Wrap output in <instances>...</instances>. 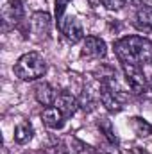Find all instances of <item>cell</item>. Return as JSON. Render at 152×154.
<instances>
[{"mask_svg":"<svg viewBox=\"0 0 152 154\" xmlns=\"http://www.w3.org/2000/svg\"><path fill=\"white\" fill-rule=\"evenodd\" d=\"M113 48L122 65L145 66L152 63V41L143 36H123L114 41Z\"/></svg>","mask_w":152,"mask_h":154,"instance_id":"obj_1","label":"cell"},{"mask_svg":"<svg viewBox=\"0 0 152 154\" xmlns=\"http://www.w3.org/2000/svg\"><path fill=\"white\" fill-rule=\"evenodd\" d=\"M100 91H99V99L102 102V106L109 111V113H120L123 109V104L129 100L127 91L118 84L114 74L100 77Z\"/></svg>","mask_w":152,"mask_h":154,"instance_id":"obj_2","label":"cell"},{"mask_svg":"<svg viewBox=\"0 0 152 154\" xmlns=\"http://www.w3.org/2000/svg\"><path fill=\"white\" fill-rule=\"evenodd\" d=\"M13 70L22 81H38L47 74V61L39 52H27L16 61Z\"/></svg>","mask_w":152,"mask_h":154,"instance_id":"obj_3","label":"cell"},{"mask_svg":"<svg viewBox=\"0 0 152 154\" xmlns=\"http://www.w3.org/2000/svg\"><path fill=\"white\" fill-rule=\"evenodd\" d=\"M122 70H123V75H125V82L129 84L131 91L136 93V95H141L147 91L149 88V81L143 74L141 66H134V65H122Z\"/></svg>","mask_w":152,"mask_h":154,"instance_id":"obj_4","label":"cell"},{"mask_svg":"<svg viewBox=\"0 0 152 154\" xmlns=\"http://www.w3.org/2000/svg\"><path fill=\"white\" fill-rule=\"evenodd\" d=\"M23 20V4L22 0H11L2 7V23L4 31L20 25Z\"/></svg>","mask_w":152,"mask_h":154,"instance_id":"obj_5","label":"cell"},{"mask_svg":"<svg viewBox=\"0 0 152 154\" xmlns=\"http://www.w3.org/2000/svg\"><path fill=\"white\" fill-rule=\"evenodd\" d=\"M108 54L106 41L99 36H86L82 39V48H81V57L86 59H102Z\"/></svg>","mask_w":152,"mask_h":154,"instance_id":"obj_6","label":"cell"},{"mask_svg":"<svg viewBox=\"0 0 152 154\" xmlns=\"http://www.w3.org/2000/svg\"><path fill=\"white\" fill-rule=\"evenodd\" d=\"M50 27H52V18H50V14L47 11H36L32 14V18H31V32H32L34 39L41 41V39L48 38Z\"/></svg>","mask_w":152,"mask_h":154,"instance_id":"obj_7","label":"cell"},{"mask_svg":"<svg viewBox=\"0 0 152 154\" xmlns=\"http://www.w3.org/2000/svg\"><path fill=\"white\" fill-rule=\"evenodd\" d=\"M57 27H59V31L63 32V36L66 38L68 43H77V41L84 39L82 25H81V22L77 20L75 16H65L63 22H61Z\"/></svg>","mask_w":152,"mask_h":154,"instance_id":"obj_8","label":"cell"},{"mask_svg":"<svg viewBox=\"0 0 152 154\" xmlns=\"http://www.w3.org/2000/svg\"><path fill=\"white\" fill-rule=\"evenodd\" d=\"M54 106L65 115V118H70V116H74L77 113V109L81 108V104H79V99L74 97L70 91H66V90H63V91H59L57 93V97H56V102H54Z\"/></svg>","mask_w":152,"mask_h":154,"instance_id":"obj_9","label":"cell"},{"mask_svg":"<svg viewBox=\"0 0 152 154\" xmlns=\"http://www.w3.org/2000/svg\"><path fill=\"white\" fill-rule=\"evenodd\" d=\"M41 120L48 129H63L65 125V115L56 108V106H47L41 113Z\"/></svg>","mask_w":152,"mask_h":154,"instance_id":"obj_10","label":"cell"},{"mask_svg":"<svg viewBox=\"0 0 152 154\" xmlns=\"http://www.w3.org/2000/svg\"><path fill=\"white\" fill-rule=\"evenodd\" d=\"M34 97H36V100H38L39 104H43V106H54L57 93L52 88V84L41 81V82H38L34 86Z\"/></svg>","mask_w":152,"mask_h":154,"instance_id":"obj_11","label":"cell"},{"mask_svg":"<svg viewBox=\"0 0 152 154\" xmlns=\"http://www.w3.org/2000/svg\"><path fill=\"white\" fill-rule=\"evenodd\" d=\"M134 25L140 29V31H152V5H140L138 11H136V22Z\"/></svg>","mask_w":152,"mask_h":154,"instance_id":"obj_12","label":"cell"},{"mask_svg":"<svg viewBox=\"0 0 152 154\" xmlns=\"http://www.w3.org/2000/svg\"><path fill=\"white\" fill-rule=\"evenodd\" d=\"M34 136V129L31 125V122H22L14 127V142L23 145V143H29Z\"/></svg>","mask_w":152,"mask_h":154,"instance_id":"obj_13","label":"cell"},{"mask_svg":"<svg viewBox=\"0 0 152 154\" xmlns=\"http://www.w3.org/2000/svg\"><path fill=\"white\" fill-rule=\"evenodd\" d=\"M97 127L100 129V133L106 136V140H108L109 143H113V145H118V143H120V140H118V136H116V131L113 129V124H111L109 118H106V116L99 118Z\"/></svg>","mask_w":152,"mask_h":154,"instance_id":"obj_14","label":"cell"},{"mask_svg":"<svg viewBox=\"0 0 152 154\" xmlns=\"http://www.w3.org/2000/svg\"><path fill=\"white\" fill-rule=\"evenodd\" d=\"M129 124H131V129L134 131V134H138L140 138H147L152 133V125L141 116H132Z\"/></svg>","mask_w":152,"mask_h":154,"instance_id":"obj_15","label":"cell"},{"mask_svg":"<svg viewBox=\"0 0 152 154\" xmlns=\"http://www.w3.org/2000/svg\"><path fill=\"white\" fill-rule=\"evenodd\" d=\"M79 104L84 111H93L97 108V97L93 95V91L90 88H84L81 97H79Z\"/></svg>","mask_w":152,"mask_h":154,"instance_id":"obj_16","label":"cell"},{"mask_svg":"<svg viewBox=\"0 0 152 154\" xmlns=\"http://www.w3.org/2000/svg\"><path fill=\"white\" fill-rule=\"evenodd\" d=\"M70 4V0H56V5H54V13H56V20H57V25L63 22V18L66 16L65 11H66V5Z\"/></svg>","mask_w":152,"mask_h":154,"instance_id":"obj_17","label":"cell"},{"mask_svg":"<svg viewBox=\"0 0 152 154\" xmlns=\"http://www.w3.org/2000/svg\"><path fill=\"white\" fill-rule=\"evenodd\" d=\"M102 2V5L106 7V9H109V11H120V9H123V5H125V0H100Z\"/></svg>","mask_w":152,"mask_h":154,"instance_id":"obj_18","label":"cell"},{"mask_svg":"<svg viewBox=\"0 0 152 154\" xmlns=\"http://www.w3.org/2000/svg\"><path fill=\"white\" fill-rule=\"evenodd\" d=\"M39 154H68V151L63 145H54V147H47L45 151H41Z\"/></svg>","mask_w":152,"mask_h":154,"instance_id":"obj_19","label":"cell"},{"mask_svg":"<svg viewBox=\"0 0 152 154\" xmlns=\"http://www.w3.org/2000/svg\"><path fill=\"white\" fill-rule=\"evenodd\" d=\"M104 154H120L118 151V145H113V143H109L108 140H106V143H104Z\"/></svg>","mask_w":152,"mask_h":154,"instance_id":"obj_20","label":"cell"},{"mask_svg":"<svg viewBox=\"0 0 152 154\" xmlns=\"http://www.w3.org/2000/svg\"><path fill=\"white\" fill-rule=\"evenodd\" d=\"M127 2H129V4H134V5H145L147 0H125V4H127Z\"/></svg>","mask_w":152,"mask_h":154,"instance_id":"obj_21","label":"cell"},{"mask_svg":"<svg viewBox=\"0 0 152 154\" xmlns=\"http://www.w3.org/2000/svg\"><path fill=\"white\" fill-rule=\"evenodd\" d=\"M149 88L152 90V77H150V81H149Z\"/></svg>","mask_w":152,"mask_h":154,"instance_id":"obj_22","label":"cell"}]
</instances>
